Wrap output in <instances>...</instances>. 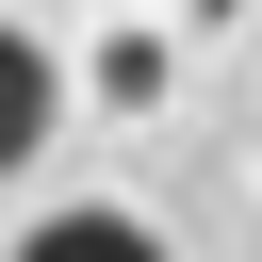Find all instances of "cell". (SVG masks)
<instances>
[{
	"label": "cell",
	"instance_id": "cell-1",
	"mask_svg": "<svg viewBox=\"0 0 262 262\" xmlns=\"http://www.w3.org/2000/svg\"><path fill=\"white\" fill-rule=\"evenodd\" d=\"M49 115H66V66H49V33H16V16H0V180L49 147Z\"/></svg>",
	"mask_w": 262,
	"mask_h": 262
},
{
	"label": "cell",
	"instance_id": "cell-2",
	"mask_svg": "<svg viewBox=\"0 0 262 262\" xmlns=\"http://www.w3.org/2000/svg\"><path fill=\"white\" fill-rule=\"evenodd\" d=\"M0 262H164V229H147L131 196H82V213H49V229H16Z\"/></svg>",
	"mask_w": 262,
	"mask_h": 262
}]
</instances>
